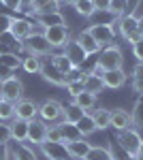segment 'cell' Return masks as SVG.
Instances as JSON below:
<instances>
[{"mask_svg":"<svg viewBox=\"0 0 143 160\" xmlns=\"http://www.w3.org/2000/svg\"><path fill=\"white\" fill-rule=\"evenodd\" d=\"M9 128H11V141H15V143H28V122L15 118V120L9 122Z\"/></svg>","mask_w":143,"mask_h":160,"instance_id":"ac0fdd59","label":"cell"},{"mask_svg":"<svg viewBox=\"0 0 143 160\" xmlns=\"http://www.w3.org/2000/svg\"><path fill=\"white\" fill-rule=\"evenodd\" d=\"M11 143V128L9 122H0V145H7Z\"/></svg>","mask_w":143,"mask_h":160,"instance_id":"8d00e7d4","label":"cell"},{"mask_svg":"<svg viewBox=\"0 0 143 160\" xmlns=\"http://www.w3.org/2000/svg\"><path fill=\"white\" fill-rule=\"evenodd\" d=\"M47 128H49V124H45L43 120H38V118L32 120V122H28V143L41 148L47 141Z\"/></svg>","mask_w":143,"mask_h":160,"instance_id":"8fae6325","label":"cell"},{"mask_svg":"<svg viewBox=\"0 0 143 160\" xmlns=\"http://www.w3.org/2000/svg\"><path fill=\"white\" fill-rule=\"evenodd\" d=\"M41 75L45 77V81L54 83V86H58V88H66V79H64V75H60L58 71H54V68H47L45 64H43V71H41Z\"/></svg>","mask_w":143,"mask_h":160,"instance_id":"f546056e","label":"cell"},{"mask_svg":"<svg viewBox=\"0 0 143 160\" xmlns=\"http://www.w3.org/2000/svg\"><path fill=\"white\" fill-rule=\"evenodd\" d=\"M24 49L28 51V56H36V58H45V56L54 53V47L47 43L43 32H36V30L24 41Z\"/></svg>","mask_w":143,"mask_h":160,"instance_id":"52a82bcc","label":"cell"},{"mask_svg":"<svg viewBox=\"0 0 143 160\" xmlns=\"http://www.w3.org/2000/svg\"><path fill=\"white\" fill-rule=\"evenodd\" d=\"M128 11H130V0H111L107 13L113 19H120V17H124Z\"/></svg>","mask_w":143,"mask_h":160,"instance_id":"4316f807","label":"cell"},{"mask_svg":"<svg viewBox=\"0 0 143 160\" xmlns=\"http://www.w3.org/2000/svg\"><path fill=\"white\" fill-rule=\"evenodd\" d=\"M124 66V56H122V49L118 45H109V47H103L98 51V58H96V64L90 73L100 75L107 73V71H115V68H122Z\"/></svg>","mask_w":143,"mask_h":160,"instance_id":"6da1fadb","label":"cell"},{"mask_svg":"<svg viewBox=\"0 0 143 160\" xmlns=\"http://www.w3.org/2000/svg\"><path fill=\"white\" fill-rule=\"evenodd\" d=\"M0 64L7 66L9 71H15V68L22 66V60H19L17 56H13V53H0Z\"/></svg>","mask_w":143,"mask_h":160,"instance_id":"836d02e7","label":"cell"},{"mask_svg":"<svg viewBox=\"0 0 143 160\" xmlns=\"http://www.w3.org/2000/svg\"><path fill=\"white\" fill-rule=\"evenodd\" d=\"M0 160H11V145H0Z\"/></svg>","mask_w":143,"mask_h":160,"instance_id":"b9f144b4","label":"cell"},{"mask_svg":"<svg viewBox=\"0 0 143 160\" xmlns=\"http://www.w3.org/2000/svg\"><path fill=\"white\" fill-rule=\"evenodd\" d=\"M24 81L19 79V77H15V75H11L9 79H4L2 83H0V98L2 100H9V102H19V100L24 98Z\"/></svg>","mask_w":143,"mask_h":160,"instance_id":"8992f818","label":"cell"},{"mask_svg":"<svg viewBox=\"0 0 143 160\" xmlns=\"http://www.w3.org/2000/svg\"><path fill=\"white\" fill-rule=\"evenodd\" d=\"M130 160H143V158H139V156H137V158H130Z\"/></svg>","mask_w":143,"mask_h":160,"instance_id":"ee69618b","label":"cell"},{"mask_svg":"<svg viewBox=\"0 0 143 160\" xmlns=\"http://www.w3.org/2000/svg\"><path fill=\"white\" fill-rule=\"evenodd\" d=\"M113 160H118V158H113Z\"/></svg>","mask_w":143,"mask_h":160,"instance_id":"bcb514c9","label":"cell"},{"mask_svg":"<svg viewBox=\"0 0 143 160\" xmlns=\"http://www.w3.org/2000/svg\"><path fill=\"white\" fill-rule=\"evenodd\" d=\"M60 145H62V149L66 152L69 158H75V160H84L85 154H88L90 148H92L84 137H77V139H64Z\"/></svg>","mask_w":143,"mask_h":160,"instance_id":"9c48e42d","label":"cell"},{"mask_svg":"<svg viewBox=\"0 0 143 160\" xmlns=\"http://www.w3.org/2000/svg\"><path fill=\"white\" fill-rule=\"evenodd\" d=\"M11 120H15V105L0 98V122H11Z\"/></svg>","mask_w":143,"mask_h":160,"instance_id":"d6a6232c","label":"cell"},{"mask_svg":"<svg viewBox=\"0 0 143 160\" xmlns=\"http://www.w3.org/2000/svg\"><path fill=\"white\" fill-rule=\"evenodd\" d=\"M41 32H43V37L47 38V43L56 49H64L66 47V43L71 41V28L66 24L62 26H45V28H41Z\"/></svg>","mask_w":143,"mask_h":160,"instance_id":"5b68a950","label":"cell"},{"mask_svg":"<svg viewBox=\"0 0 143 160\" xmlns=\"http://www.w3.org/2000/svg\"><path fill=\"white\" fill-rule=\"evenodd\" d=\"M115 22L118 19H113V22H107V24H92L90 28H85L88 30V34L94 38L96 43L100 45V47H109V45H115Z\"/></svg>","mask_w":143,"mask_h":160,"instance_id":"3957f363","label":"cell"},{"mask_svg":"<svg viewBox=\"0 0 143 160\" xmlns=\"http://www.w3.org/2000/svg\"><path fill=\"white\" fill-rule=\"evenodd\" d=\"M103 81H105V90H120L126 86L128 75L124 73V68H115V71L103 73Z\"/></svg>","mask_w":143,"mask_h":160,"instance_id":"5bb4252c","label":"cell"},{"mask_svg":"<svg viewBox=\"0 0 143 160\" xmlns=\"http://www.w3.org/2000/svg\"><path fill=\"white\" fill-rule=\"evenodd\" d=\"M15 118L24 120V122H32L38 118V102L30 98H22L19 102H15Z\"/></svg>","mask_w":143,"mask_h":160,"instance_id":"4fadbf2b","label":"cell"},{"mask_svg":"<svg viewBox=\"0 0 143 160\" xmlns=\"http://www.w3.org/2000/svg\"><path fill=\"white\" fill-rule=\"evenodd\" d=\"M75 128H77V132L84 137V139H88V137H92L96 132V124H94V120H92V115H90V113H85L84 118L75 124Z\"/></svg>","mask_w":143,"mask_h":160,"instance_id":"484cf974","label":"cell"},{"mask_svg":"<svg viewBox=\"0 0 143 160\" xmlns=\"http://www.w3.org/2000/svg\"><path fill=\"white\" fill-rule=\"evenodd\" d=\"M64 90L69 92V96H71V98H77L81 92H85V86H84V81H81V79H77V81H69Z\"/></svg>","mask_w":143,"mask_h":160,"instance_id":"e575fe53","label":"cell"},{"mask_svg":"<svg viewBox=\"0 0 143 160\" xmlns=\"http://www.w3.org/2000/svg\"><path fill=\"white\" fill-rule=\"evenodd\" d=\"M92 120H94L96 124V130H107V128H111V111L109 109H94L92 113Z\"/></svg>","mask_w":143,"mask_h":160,"instance_id":"603a6c76","label":"cell"},{"mask_svg":"<svg viewBox=\"0 0 143 160\" xmlns=\"http://www.w3.org/2000/svg\"><path fill=\"white\" fill-rule=\"evenodd\" d=\"M85 115V111L84 109H79V107H77V105H75V102H69V105H64V113H62V122H66V124H73V126H75V124L79 122V120H81V118H84Z\"/></svg>","mask_w":143,"mask_h":160,"instance_id":"7402d4cb","label":"cell"},{"mask_svg":"<svg viewBox=\"0 0 143 160\" xmlns=\"http://www.w3.org/2000/svg\"><path fill=\"white\" fill-rule=\"evenodd\" d=\"M132 79H143V62H137L135 68H132Z\"/></svg>","mask_w":143,"mask_h":160,"instance_id":"60d3db41","label":"cell"},{"mask_svg":"<svg viewBox=\"0 0 143 160\" xmlns=\"http://www.w3.org/2000/svg\"><path fill=\"white\" fill-rule=\"evenodd\" d=\"M22 68L28 75H41L43 71V58H36V56H26L22 60Z\"/></svg>","mask_w":143,"mask_h":160,"instance_id":"83f0119b","label":"cell"},{"mask_svg":"<svg viewBox=\"0 0 143 160\" xmlns=\"http://www.w3.org/2000/svg\"><path fill=\"white\" fill-rule=\"evenodd\" d=\"M51 160H66V158H51Z\"/></svg>","mask_w":143,"mask_h":160,"instance_id":"f6af8a7d","label":"cell"},{"mask_svg":"<svg viewBox=\"0 0 143 160\" xmlns=\"http://www.w3.org/2000/svg\"><path fill=\"white\" fill-rule=\"evenodd\" d=\"M64 113V105L58 98H47L38 105V120H43L45 124H56L62 120Z\"/></svg>","mask_w":143,"mask_h":160,"instance_id":"ba28073f","label":"cell"},{"mask_svg":"<svg viewBox=\"0 0 143 160\" xmlns=\"http://www.w3.org/2000/svg\"><path fill=\"white\" fill-rule=\"evenodd\" d=\"M0 83H2V81H0Z\"/></svg>","mask_w":143,"mask_h":160,"instance_id":"7dc6e473","label":"cell"},{"mask_svg":"<svg viewBox=\"0 0 143 160\" xmlns=\"http://www.w3.org/2000/svg\"><path fill=\"white\" fill-rule=\"evenodd\" d=\"M60 0H30L28 2V15L34 17H43L49 13H58L60 11Z\"/></svg>","mask_w":143,"mask_h":160,"instance_id":"7c38bea8","label":"cell"},{"mask_svg":"<svg viewBox=\"0 0 143 160\" xmlns=\"http://www.w3.org/2000/svg\"><path fill=\"white\" fill-rule=\"evenodd\" d=\"M32 32H34V24H32L30 19H26V17H13L11 28H9V34H11L13 41L24 43Z\"/></svg>","mask_w":143,"mask_h":160,"instance_id":"30bf717a","label":"cell"},{"mask_svg":"<svg viewBox=\"0 0 143 160\" xmlns=\"http://www.w3.org/2000/svg\"><path fill=\"white\" fill-rule=\"evenodd\" d=\"M73 9L77 11V15H81V17H94L96 15V7L92 0H75L73 2Z\"/></svg>","mask_w":143,"mask_h":160,"instance_id":"f1b7e54d","label":"cell"},{"mask_svg":"<svg viewBox=\"0 0 143 160\" xmlns=\"http://www.w3.org/2000/svg\"><path fill=\"white\" fill-rule=\"evenodd\" d=\"M118 32H120V37L124 38L126 43H130V45H135L139 38H141V28H139V15L137 13H132L128 11L124 17H120L118 22Z\"/></svg>","mask_w":143,"mask_h":160,"instance_id":"7a4b0ae2","label":"cell"},{"mask_svg":"<svg viewBox=\"0 0 143 160\" xmlns=\"http://www.w3.org/2000/svg\"><path fill=\"white\" fill-rule=\"evenodd\" d=\"M81 81H84V86H85V92H90V94H96V96H98V94L105 90V81H103V77H100V75L84 73Z\"/></svg>","mask_w":143,"mask_h":160,"instance_id":"d6986e66","label":"cell"},{"mask_svg":"<svg viewBox=\"0 0 143 160\" xmlns=\"http://www.w3.org/2000/svg\"><path fill=\"white\" fill-rule=\"evenodd\" d=\"M36 19H38V26H41V28H45V26H62V24H66L60 11L58 13H49V15H43V17H36Z\"/></svg>","mask_w":143,"mask_h":160,"instance_id":"1f68e13d","label":"cell"},{"mask_svg":"<svg viewBox=\"0 0 143 160\" xmlns=\"http://www.w3.org/2000/svg\"><path fill=\"white\" fill-rule=\"evenodd\" d=\"M62 51H64V53L69 56V60L75 64V68H79V66H81V64L88 60V53H85V51L79 47V43H77L75 38H71V41L66 43V47H64Z\"/></svg>","mask_w":143,"mask_h":160,"instance_id":"e0dca14e","label":"cell"},{"mask_svg":"<svg viewBox=\"0 0 143 160\" xmlns=\"http://www.w3.org/2000/svg\"><path fill=\"white\" fill-rule=\"evenodd\" d=\"M139 158H143V141H141V149H139Z\"/></svg>","mask_w":143,"mask_h":160,"instance_id":"7bdbcfd3","label":"cell"},{"mask_svg":"<svg viewBox=\"0 0 143 160\" xmlns=\"http://www.w3.org/2000/svg\"><path fill=\"white\" fill-rule=\"evenodd\" d=\"M132 56L137 58V62H143V34H141V38L132 45Z\"/></svg>","mask_w":143,"mask_h":160,"instance_id":"74e56055","label":"cell"},{"mask_svg":"<svg viewBox=\"0 0 143 160\" xmlns=\"http://www.w3.org/2000/svg\"><path fill=\"white\" fill-rule=\"evenodd\" d=\"M94 2V7H96V13L100 11V13H107L109 11V2L111 0H92Z\"/></svg>","mask_w":143,"mask_h":160,"instance_id":"f35d334b","label":"cell"},{"mask_svg":"<svg viewBox=\"0 0 143 160\" xmlns=\"http://www.w3.org/2000/svg\"><path fill=\"white\" fill-rule=\"evenodd\" d=\"M113 158L115 156H113V152H111L109 145H92L84 160H113Z\"/></svg>","mask_w":143,"mask_h":160,"instance_id":"cb8c5ba5","label":"cell"},{"mask_svg":"<svg viewBox=\"0 0 143 160\" xmlns=\"http://www.w3.org/2000/svg\"><path fill=\"white\" fill-rule=\"evenodd\" d=\"M75 41L79 43V47H81V49H84L88 56H94V53H98V51L103 49V47H100V45L96 43L94 38L88 34V30H81V32L77 34V38H75Z\"/></svg>","mask_w":143,"mask_h":160,"instance_id":"44dd1931","label":"cell"},{"mask_svg":"<svg viewBox=\"0 0 143 160\" xmlns=\"http://www.w3.org/2000/svg\"><path fill=\"white\" fill-rule=\"evenodd\" d=\"M111 128L118 130V132L132 128V113L126 109H113L111 111Z\"/></svg>","mask_w":143,"mask_h":160,"instance_id":"9a60e30c","label":"cell"},{"mask_svg":"<svg viewBox=\"0 0 143 160\" xmlns=\"http://www.w3.org/2000/svg\"><path fill=\"white\" fill-rule=\"evenodd\" d=\"M64 141V130H62V124L56 122V124H51L47 128V141L45 143H56V145H60Z\"/></svg>","mask_w":143,"mask_h":160,"instance_id":"4dcf8cb0","label":"cell"},{"mask_svg":"<svg viewBox=\"0 0 143 160\" xmlns=\"http://www.w3.org/2000/svg\"><path fill=\"white\" fill-rule=\"evenodd\" d=\"M73 102H75L79 109H84L85 113H90V111H94V109H96L98 96H96V94H90V92H81L77 98H73Z\"/></svg>","mask_w":143,"mask_h":160,"instance_id":"d4e9b609","label":"cell"},{"mask_svg":"<svg viewBox=\"0 0 143 160\" xmlns=\"http://www.w3.org/2000/svg\"><path fill=\"white\" fill-rule=\"evenodd\" d=\"M13 15H7V13H0V37L9 34V28H11Z\"/></svg>","mask_w":143,"mask_h":160,"instance_id":"d590c367","label":"cell"},{"mask_svg":"<svg viewBox=\"0 0 143 160\" xmlns=\"http://www.w3.org/2000/svg\"><path fill=\"white\" fill-rule=\"evenodd\" d=\"M11 160H38V156H36L32 145L15 143V148H11Z\"/></svg>","mask_w":143,"mask_h":160,"instance_id":"ffe728a7","label":"cell"},{"mask_svg":"<svg viewBox=\"0 0 143 160\" xmlns=\"http://www.w3.org/2000/svg\"><path fill=\"white\" fill-rule=\"evenodd\" d=\"M49 62H51V68L58 71L60 75H64V77L75 68V64L69 60V56H66L64 51H54V53L49 56Z\"/></svg>","mask_w":143,"mask_h":160,"instance_id":"2e32d148","label":"cell"},{"mask_svg":"<svg viewBox=\"0 0 143 160\" xmlns=\"http://www.w3.org/2000/svg\"><path fill=\"white\" fill-rule=\"evenodd\" d=\"M132 92L143 98V79H132Z\"/></svg>","mask_w":143,"mask_h":160,"instance_id":"ab89813d","label":"cell"},{"mask_svg":"<svg viewBox=\"0 0 143 160\" xmlns=\"http://www.w3.org/2000/svg\"><path fill=\"white\" fill-rule=\"evenodd\" d=\"M141 141H143V135L137 128H126V130L118 132V143H120V148L126 152L128 158H137L139 156Z\"/></svg>","mask_w":143,"mask_h":160,"instance_id":"277c9868","label":"cell"}]
</instances>
